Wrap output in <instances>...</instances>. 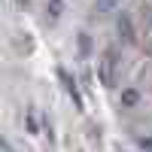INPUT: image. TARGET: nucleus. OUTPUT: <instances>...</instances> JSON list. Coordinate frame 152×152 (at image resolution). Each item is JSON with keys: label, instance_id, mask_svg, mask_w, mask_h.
I'll use <instances>...</instances> for the list:
<instances>
[{"label": "nucleus", "instance_id": "nucleus-8", "mask_svg": "<svg viewBox=\"0 0 152 152\" xmlns=\"http://www.w3.org/2000/svg\"><path fill=\"white\" fill-rule=\"evenodd\" d=\"M18 3H21V6H28V3H31V0H18Z\"/></svg>", "mask_w": 152, "mask_h": 152}, {"label": "nucleus", "instance_id": "nucleus-3", "mask_svg": "<svg viewBox=\"0 0 152 152\" xmlns=\"http://www.w3.org/2000/svg\"><path fill=\"white\" fill-rule=\"evenodd\" d=\"M140 104V91L137 88H125L122 91V107H137Z\"/></svg>", "mask_w": 152, "mask_h": 152}, {"label": "nucleus", "instance_id": "nucleus-2", "mask_svg": "<svg viewBox=\"0 0 152 152\" xmlns=\"http://www.w3.org/2000/svg\"><path fill=\"white\" fill-rule=\"evenodd\" d=\"M119 37H122L125 43H134L137 40V37H134V24H131V18L125 15V12L119 15Z\"/></svg>", "mask_w": 152, "mask_h": 152}, {"label": "nucleus", "instance_id": "nucleus-5", "mask_svg": "<svg viewBox=\"0 0 152 152\" xmlns=\"http://www.w3.org/2000/svg\"><path fill=\"white\" fill-rule=\"evenodd\" d=\"M61 9H64V3H61V0H52V3H49V18H58Z\"/></svg>", "mask_w": 152, "mask_h": 152}, {"label": "nucleus", "instance_id": "nucleus-7", "mask_svg": "<svg viewBox=\"0 0 152 152\" xmlns=\"http://www.w3.org/2000/svg\"><path fill=\"white\" fill-rule=\"evenodd\" d=\"M24 122H28V131L31 134H37L40 128H37V119H34V113H28V116H24Z\"/></svg>", "mask_w": 152, "mask_h": 152}, {"label": "nucleus", "instance_id": "nucleus-1", "mask_svg": "<svg viewBox=\"0 0 152 152\" xmlns=\"http://www.w3.org/2000/svg\"><path fill=\"white\" fill-rule=\"evenodd\" d=\"M97 76H100V85H107V88L116 85V49H113V46L100 55V61H97Z\"/></svg>", "mask_w": 152, "mask_h": 152}, {"label": "nucleus", "instance_id": "nucleus-6", "mask_svg": "<svg viewBox=\"0 0 152 152\" xmlns=\"http://www.w3.org/2000/svg\"><path fill=\"white\" fill-rule=\"evenodd\" d=\"M79 52H82V55L91 52V40H88V34H79Z\"/></svg>", "mask_w": 152, "mask_h": 152}, {"label": "nucleus", "instance_id": "nucleus-4", "mask_svg": "<svg viewBox=\"0 0 152 152\" xmlns=\"http://www.w3.org/2000/svg\"><path fill=\"white\" fill-rule=\"evenodd\" d=\"M122 3V0H97V12H110V9H116Z\"/></svg>", "mask_w": 152, "mask_h": 152}]
</instances>
